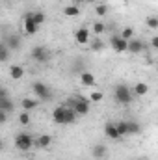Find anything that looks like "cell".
<instances>
[{"mask_svg": "<svg viewBox=\"0 0 158 160\" xmlns=\"http://www.w3.org/2000/svg\"><path fill=\"white\" fill-rule=\"evenodd\" d=\"M89 48H91V50H95V52H99V50H104V43H102V41H99V39H95V41H91Z\"/></svg>", "mask_w": 158, "mask_h": 160, "instance_id": "cell-28", "label": "cell"}, {"mask_svg": "<svg viewBox=\"0 0 158 160\" xmlns=\"http://www.w3.org/2000/svg\"><path fill=\"white\" fill-rule=\"evenodd\" d=\"M71 108L78 114V116H87L89 114V101L84 99V97H78V99H71L69 101Z\"/></svg>", "mask_w": 158, "mask_h": 160, "instance_id": "cell-3", "label": "cell"}, {"mask_svg": "<svg viewBox=\"0 0 158 160\" xmlns=\"http://www.w3.org/2000/svg\"><path fill=\"white\" fill-rule=\"evenodd\" d=\"M9 47L6 45V43H2L0 45V62H7V58H9Z\"/></svg>", "mask_w": 158, "mask_h": 160, "instance_id": "cell-21", "label": "cell"}, {"mask_svg": "<svg viewBox=\"0 0 158 160\" xmlns=\"http://www.w3.org/2000/svg\"><path fill=\"white\" fill-rule=\"evenodd\" d=\"M110 45H112V48H114L116 52H128V41L123 39L119 34L110 38Z\"/></svg>", "mask_w": 158, "mask_h": 160, "instance_id": "cell-6", "label": "cell"}, {"mask_svg": "<svg viewBox=\"0 0 158 160\" xmlns=\"http://www.w3.org/2000/svg\"><path fill=\"white\" fill-rule=\"evenodd\" d=\"M37 104H39V101H36V99H30V97H26V99H22V101H21V106H22V110H24V112H30V110H34Z\"/></svg>", "mask_w": 158, "mask_h": 160, "instance_id": "cell-14", "label": "cell"}, {"mask_svg": "<svg viewBox=\"0 0 158 160\" xmlns=\"http://www.w3.org/2000/svg\"><path fill=\"white\" fill-rule=\"evenodd\" d=\"M104 99V95L101 93V91H93V93H89V101L91 102H101Z\"/></svg>", "mask_w": 158, "mask_h": 160, "instance_id": "cell-29", "label": "cell"}, {"mask_svg": "<svg viewBox=\"0 0 158 160\" xmlns=\"http://www.w3.org/2000/svg\"><path fill=\"white\" fill-rule=\"evenodd\" d=\"M6 119H7V112L0 110V123H6Z\"/></svg>", "mask_w": 158, "mask_h": 160, "instance_id": "cell-32", "label": "cell"}, {"mask_svg": "<svg viewBox=\"0 0 158 160\" xmlns=\"http://www.w3.org/2000/svg\"><path fill=\"white\" fill-rule=\"evenodd\" d=\"M4 43H6V45L11 48V50H19L22 41H21V38H19V36H9L7 39H4Z\"/></svg>", "mask_w": 158, "mask_h": 160, "instance_id": "cell-13", "label": "cell"}, {"mask_svg": "<svg viewBox=\"0 0 158 160\" xmlns=\"http://www.w3.org/2000/svg\"><path fill=\"white\" fill-rule=\"evenodd\" d=\"M93 34L95 36H101V34H104V30H106V24H104V21H97L95 24H93Z\"/></svg>", "mask_w": 158, "mask_h": 160, "instance_id": "cell-20", "label": "cell"}, {"mask_svg": "<svg viewBox=\"0 0 158 160\" xmlns=\"http://www.w3.org/2000/svg\"><path fill=\"white\" fill-rule=\"evenodd\" d=\"M75 41L78 45H87L89 43V30L87 28H78L75 32Z\"/></svg>", "mask_w": 158, "mask_h": 160, "instance_id": "cell-9", "label": "cell"}, {"mask_svg": "<svg viewBox=\"0 0 158 160\" xmlns=\"http://www.w3.org/2000/svg\"><path fill=\"white\" fill-rule=\"evenodd\" d=\"M78 13H80V9H78V6H65L63 8V15L65 17H78Z\"/></svg>", "mask_w": 158, "mask_h": 160, "instance_id": "cell-19", "label": "cell"}, {"mask_svg": "<svg viewBox=\"0 0 158 160\" xmlns=\"http://www.w3.org/2000/svg\"><path fill=\"white\" fill-rule=\"evenodd\" d=\"M0 110H4V112H13L15 110V106H13V102L7 99V97H0Z\"/></svg>", "mask_w": 158, "mask_h": 160, "instance_id": "cell-18", "label": "cell"}, {"mask_svg": "<svg viewBox=\"0 0 158 160\" xmlns=\"http://www.w3.org/2000/svg\"><path fill=\"white\" fill-rule=\"evenodd\" d=\"M140 130H141L140 123H136V121H128V134H140Z\"/></svg>", "mask_w": 158, "mask_h": 160, "instance_id": "cell-25", "label": "cell"}, {"mask_svg": "<svg viewBox=\"0 0 158 160\" xmlns=\"http://www.w3.org/2000/svg\"><path fill=\"white\" fill-rule=\"evenodd\" d=\"M106 153H108V147H106L104 143H97V145H93V151H91V155H93L95 158H102Z\"/></svg>", "mask_w": 158, "mask_h": 160, "instance_id": "cell-15", "label": "cell"}, {"mask_svg": "<svg viewBox=\"0 0 158 160\" xmlns=\"http://www.w3.org/2000/svg\"><path fill=\"white\" fill-rule=\"evenodd\" d=\"M32 91H34V95L39 97V101H50V99H52L50 88H48L47 84H43V82H34V84H32Z\"/></svg>", "mask_w": 158, "mask_h": 160, "instance_id": "cell-4", "label": "cell"}, {"mask_svg": "<svg viewBox=\"0 0 158 160\" xmlns=\"http://www.w3.org/2000/svg\"><path fill=\"white\" fill-rule=\"evenodd\" d=\"M151 47L158 50V36H153V38H151Z\"/></svg>", "mask_w": 158, "mask_h": 160, "instance_id": "cell-31", "label": "cell"}, {"mask_svg": "<svg viewBox=\"0 0 158 160\" xmlns=\"http://www.w3.org/2000/svg\"><path fill=\"white\" fill-rule=\"evenodd\" d=\"M119 36H121L123 39H126V41H132L134 39V28H123Z\"/></svg>", "mask_w": 158, "mask_h": 160, "instance_id": "cell-22", "label": "cell"}, {"mask_svg": "<svg viewBox=\"0 0 158 160\" xmlns=\"http://www.w3.org/2000/svg\"><path fill=\"white\" fill-rule=\"evenodd\" d=\"M145 24H147L149 28L156 30V28H158V17H156V15H149V17L145 19Z\"/></svg>", "mask_w": 158, "mask_h": 160, "instance_id": "cell-24", "label": "cell"}, {"mask_svg": "<svg viewBox=\"0 0 158 160\" xmlns=\"http://www.w3.org/2000/svg\"><path fill=\"white\" fill-rule=\"evenodd\" d=\"M95 13H97L99 17H106V13H108V6H104V4L95 6Z\"/></svg>", "mask_w": 158, "mask_h": 160, "instance_id": "cell-27", "label": "cell"}, {"mask_svg": "<svg viewBox=\"0 0 158 160\" xmlns=\"http://www.w3.org/2000/svg\"><path fill=\"white\" fill-rule=\"evenodd\" d=\"M104 134L110 138V140H121V134H119V130H117V125L116 123H106L104 125Z\"/></svg>", "mask_w": 158, "mask_h": 160, "instance_id": "cell-8", "label": "cell"}, {"mask_svg": "<svg viewBox=\"0 0 158 160\" xmlns=\"http://www.w3.org/2000/svg\"><path fill=\"white\" fill-rule=\"evenodd\" d=\"M138 160H147V158H138Z\"/></svg>", "mask_w": 158, "mask_h": 160, "instance_id": "cell-34", "label": "cell"}, {"mask_svg": "<svg viewBox=\"0 0 158 160\" xmlns=\"http://www.w3.org/2000/svg\"><path fill=\"white\" fill-rule=\"evenodd\" d=\"M80 84L82 86H86V88H89V86H95V75L93 73H82L80 75Z\"/></svg>", "mask_w": 158, "mask_h": 160, "instance_id": "cell-12", "label": "cell"}, {"mask_svg": "<svg viewBox=\"0 0 158 160\" xmlns=\"http://www.w3.org/2000/svg\"><path fill=\"white\" fill-rule=\"evenodd\" d=\"M80 2H87V4H91V2H95V0H80Z\"/></svg>", "mask_w": 158, "mask_h": 160, "instance_id": "cell-33", "label": "cell"}, {"mask_svg": "<svg viewBox=\"0 0 158 160\" xmlns=\"http://www.w3.org/2000/svg\"><path fill=\"white\" fill-rule=\"evenodd\" d=\"M34 143H36V140H34V136L28 134V132H21V134L15 136V147H17L19 151H30V149L34 147Z\"/></svg>", "mask_w": 158, "mask_h": 160, "instance_id": "cell-2", "label": "cell"}, {"mask_svg": "<svg viewBox=\"0 0 158 160\" xmlns=\"http://www.w3.org/2000/svg\"><path fill=\"white\" fill-rule=\"evenodd\" d=\"M134 97H136L134 91L126 84H117L116 89H114V99H116V102H119V104H130Z\"/></svg>", "mask_w": 158, "mask_h": 160, "instance_id": "cell-1", "label": "cell"}, {"mask_svg": "<svg viewBox=\"0 0 158 160\" xmlns=\"http://www.w3.org/2000/svg\"><path fill=\"white\" fill-rule=\"evenodd\" d=\"M116 125H117V130H119V134H121V138L128 134V121H119Z\"/></svg>", "mask_w": 158, "mask_h": 160, "instance_id": "cell-23", "label": "cell"}, {"mask_svg": "<svg viewBox=\"0 0 158 160\" xmlns=\"http://www.w3.org/2000/svg\"><path fill=\"white\" fill-rule=\"evenodd\" d=\"M50 143H52V138H50L48 134H41L39 138L36 140V145H37V147H41V149H47Z\"/></svg>", "mask_w": 158, "mask_h": 160, "instance_id": "cell-17", "label": "cell"}, {"mask_svg": "<svg viewBox=\"0 0 158 160\" xmlns=\"http://www.w3.org/2000/svg\"><path fill=\"white\" fill-rule=\"evenodd\" d=\"M19 123L21 125H30V112H24L22 110V114L19 116Z\"/></svg>", "mask_w": 158, "mask_h": 160, "instance_id": "cell-30", "label": "cell"}, {"mask_svg": "<svg viewBox=\"0 0 158 160\" xmlns=\"http://www.w3.org/2000/svg\"><path fill=\"white\" fill-rule=\"evenodd\" d=\"M132 91H134L136 97H143V95L149 93V84H145V82H136L134 88H132Z\"/></svg>", "mask_w": 158, "mask_h": 160, "instance_id": "cell-10", "label": "cell"}, {"mask_svg": "<svg viewBox=\"0 0 158 160\" xmlns=\"http://www.w3.org/2000/svg\"><path fill=\"white\" fill-rule=\"evenodd\" d=\"M52 119L56 121L58 125H65L67 123V106H58L52 112Z\"/></svg>", "mask_w": 158, "mask_h": 160, "instance_id": "cell-7", "label": "cell"}, {"mask_svg": "<svg viewBox=\"0 0 158 160\" xmlns=\"http://www.w3.org/2000/svg\"><path fill=\"white\" fill-rule=\"evenodd\" d=\"M156 73H158V65H156Z\"/></svg>", "mask_w": 158, "mask_h": 160, "instance_id": "cell-35", "label": "cell"}, {"mask_svg": "<svg viewBox=\"0 0 158 160\" xmlns=\"http://www.w3.org/2000/svg\"><path fill=\"white\" fill-rule=\"evenodd\" d=\"M45 21H47V15L43 13V11H36V15H34V22L36 24H45Z\"/></svg>", "mask_w": 158, "mask_h": 160, "instance_id": "cell-26", "label": "cell"}, {"mask_svg": "<svg viewBox=\"0 0 158 160\" xmlns=\"http://www.w3.org/2000/svg\"><path fill=\"white\" fill-rule=\"evenodd\" d=\"M30 54H32V60H36V62H39V63H47V62L50 60V52H48L45 47H39V45L34 47Z\"/></svg>", "mask_w": 158, "mask_h": 160, "instance_id": "cell-5", "label": "cell"}, {"mask_svg": "<svg viewBox=\"0 0 158 160\" xmlns=\"http://www.w3.org/2000/svg\"><path fill=\"white\" fill-rule=\"evenodd\" d=\"M145 48V43L140 39H132L128 41V52H134V54H140L141 50Z\"/></svg>", "mask_w": 158, "mask_h": 160, "instance_id": "cell-11", "label": "cell"}, {"mask_svg": "<svg viewBox=\"0 0 158 160\" xmlns=\"http://www.w3.org/2000/svg\"><path fill=\"white\" fill-rule=\"evenodd\" d=\"M9 75H11V78L13 80H21L24 77V69H22V65H11L9 67Z\"/></svg>", "mask_w": 158, "mask_h": 160, "instance_id": "cell-16", "label": "cell"}]
</instances>
